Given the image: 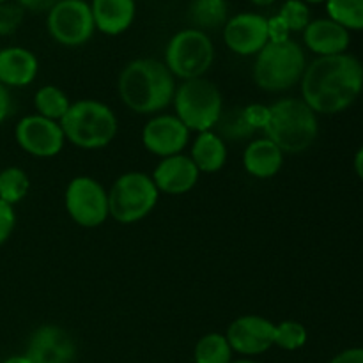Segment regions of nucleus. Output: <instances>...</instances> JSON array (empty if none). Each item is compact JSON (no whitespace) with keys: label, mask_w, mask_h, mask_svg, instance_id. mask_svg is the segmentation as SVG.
Listing matches in <instances>:
<instances>
[{"label":"nucleus","mask_w":363,"mask_h":363,"mask_svg":"<svg viewBox=\"0 0 363 363\" xmlns=\"http://www.w3.org/2000/svg\"><path fill=\"white\" fill-rule=\"evenodd\" d=\"M301 99L315 113H339L354 103L363 89V66L350 53L318 57L301 77Z\"/></svg>","instance_id":"f257e3e1"},{"label":"nucleus","mask_w":363,"mask_h":363,"mask_svg":"<svg viewBox=\"0 0 363 363\" xmlns=\"http://www.w3.org/2000/svg\"><path fill=\"white\" fill-rule=\"evenodd\" d=\"M117 91L124 105L135 113L149 116L165 110L176 94V78L165 62L135 59L121 71Z\"/></svg>","instance_id":"f03ea898"},{"label":"nucleus","mask_w":363,"mask_h":363,"mask_svg":"<svg viewBox=\"0 0 363 363\" xmlns=\"http://www.w3.org/2000/svg\"><path fill=\"white\" fill-rule=\"evenodd\" d=\"M266 138L282 152L300 155L315 142L319 133L318 113L298 98H284L269 106Z\"/></svg>","instance_id":"7ed1b4c3"},{"label":"nucleus","mask_w":363,"mask_h":363,"mask_svg":"<svg viewBox=\"0 0 363 363\" xmlns=\"http://www.w3.org/2000/svg\"><path fill=\"white\" fill-rule=\"evenodd\" d=\"M67 142L80 149L106 147L117 135V117L108 105L96 99L71 103L59 121Z\"/></svg>","instance_id":"20e7f679"},{"label":"nucleus","mask_w":363,"mask_h":363,"mask_svg":"<svg viewBox=\"0 0 363 363\" xmlns=\"http://www.w3.org/2000/svg\"><path fill=\"white\" fill-rule=\"evenodd\" d=\"M307 67L305 52L293 39L269 41L255 55L254 82L266 92H284L300 84Z\"/></svg>","instance_id":"39448f33"},{"label":"nucleus","mask_w":363,"mask_h":363,"mask_svg":"<svg viewBox=\"0 0 363 363\" xmlns=\"http://www.w3.org/2000/svg\"><path fill=\"white\" fill-rule=\"evenodd\" d=\"M176 117L190 131H211L223 113V98L220 89L208 78L184 80L174 94Z\"/></svg>","instance_id":"423d86ee"},{"label":"nucleus","mask_w":363,"mask_h":363,"mask_svg":"<svg viewBox=\"0 0 363 363\" xmlns=\"http://www.w3.org/2000/svg\"><path fill=\"white\" fill-rule=\"evenodd\" d=\"M215 60V46L211 38L199 28H184L176 32L167 43L165 66L174 78L194 80L202 78Z\"/></svg>","instance_id":"0eeeda50"},{"label":"nucleus","mask_w":363,"mask_h":363,"mask_svg":"<svg viewBox=\"0 0 363 363\" xmlns=\"http://www.w3.org/2000/svg\"><path fill=\"white\" fill-rule=\"evenodd\" d=\"M158 197L160 191L151 176L126 172L117 177L108 191L110 216L119 223H135L152 213Z\"/></svg>","instance_id":"6e6552de"},{"label":"nucleus","mask_w":363,"mask_h":363,"mask_svg":"<svg viewBox=\"0 0 363 363\" xmlns=\"http://www.w3.org/2000/svg\"><path fill=\"white\" fill-rule=\"evenodd\" d=\"M46 30L59 45L74 48L94 35L91 4L85 0H57L46 14Z\"/></svg>","instance_id":"1a4fd4ad"},{"label":"nucleus","mask_w":363,"mask_h":363,"mask_svg":"<svg viewBox=\"0 0 363 363\" xmlns=\"http://www.w3.org/2000/svg\"><path fill=\"white\" fill-rule=\"evenodd\" d=\"M64 202L71 220L85 229L103 225L110 216L108 191L94 177L78 176L71 179Z\"/></svg>","instance_id":"9d476101"},{"label":"nucleus","mask_w":363,"mask_h":363,"mask_svg":"<svg viewBox=\"0 0 363 363\" xmlns=\"http://www.w3.org/2000/svg\"><path fill=\"white\" fill-rule=\"evenodd\" d=\"M16 144L34 158H53L64 147V131L60 123L34 113L27 116L14 128Z\"/></svg>","instance_id":"9b49d317"},{"label":"nucleus","mask_w":363,"mask_h":363,"mask_svg":"<svg viewBox=\"0 0 363 363\" xmlns=\"http://www.w3.org/2000/svg\"><path fill=\"white\" fill-rule=\"evenodd\" d=\"M223 41L241 57L257 55L269 43L268 18L257 13H240L223 25Z\"/></svg>","instance_id":"f8f14e48"},{"label":"nucleus","mask_w":363,"mask_h":363,"mask_svg":"<svg viewBox=\"0 0 363 363\" xmlns=\"http://www.w3.org/2000/svg\"><path fill=\"white\" fill-rule=\"evenodd\" d=\"M225 337L233 351L243 357H257L275 342V323L262 315H241L230 323Z\"/></svg>","instance_id":"ddd939ff"},{"label":"nucleus","mask_w":363,"mask_h":363,"mask_svg":"<svg viewBox=\"0 0 363 363\" xmlns=\"http://www.w3.org/2000/svg\"><path fill=\"white\" fill-rule=\"evenodd\" d=\"M190 140V130L170 113L155 116L142 130V142L151 155L160 158L181 155Z\"/></svg>","instance_id":"4468645a"},{"label":"nucleus","mask_w":363,"mask_h":363,"mask_svg":"<svg viewBox=\"0 0 363 363\" xmlns=\"http://www.w3.org/2000/svg\"><path fill=\"white\" fill-rule=\"evenodd\" d=\"M25 354L32 363H73L77 346L73 337L59 325H43L28 339Z\"/></svg>","instance_id":"2eb2a0df"},{"label":"nucleus","mask_w":363,"mask_h":363,"mask_svg":"<svg viewBox=\"0 0 363 363\" xmlns=\"http://www.w3.org/2000/svg\"><path fill=\"white\" fill-rule=\"evenodd\" d=\"M199 176L201 172L190 156L174 155L169 158H162L152 172V181L158 191L169 195H183L194 190Z\"/></svg>","instance_id":"dca6fc26"},{"label":"nucleus","mask_w":363,"mask_h":363,"mask_svg":"<svg viewBox=\"0 0 363 363\" xmlns=\"http://www.w3.org/2000/svg\"><path fill=\"white\" fill-rule=\"evenodd\" d=\"M39 73V60L30 50L7 46L0 50V84L7 89L27 87Z\"/></svg>","instance_id":"f3484780"},{"label":"nucleus","mask_w":363,"mask_h":363,"mask_svg":"<svg viewBox=\"0 0 363 363\" xmlns=\"http://www.w3.org/2000/svg\"><path fill=\"white\" fill-rule=\"evenodd\" d=\"M350 41V30H346L342 25L330 20V18L311 20V23L303 30L305 46L311 52L318 53L319 57L346 53Z\"/></svg>","instance_id":"a211bd4d"},{"label":"nucleus","mask_w":363,"mask_h":363,"mask_svg":"<svg viewBox=\"0 0 363 363\" xmlns=\"http://www.w3.org/2000/svg\"><path fill=\"white\" fill-rule=\"evenodd\" d=\"M92 18L96 30L106 35H119L133 25L137 16L135 0H92Z\"/></svg>","instance_id":"6ab92c4d"},{"label":"nucleus","mask_w":363,"mask_h":363,"mask_svg":"<svg viewBox=\"0 0 363 363\" xmlns=\"http://www.w3.org/2000/svg\"><path fill=\"white\" fill-rule=\"evenodd\" d=\"M284 165V152L269 138L250 142L243 152V167L257 179H269L277 176Z\"/></svg>","instance_id":"aec40b11"},{"label":"nucleus","mask_w":363,"mask_h":363,"mask_svg":"<svg viewBox=\"0 0 363 363\" xmlns=\"http://www.w3.org/2000/svg\"><path fill=\"white\" fill-rule=\"evenodd\" d=\"M190 158L197 165L199 172H218V170L223 169L227 162L225 140L213 130L202 131L195 138Z\"/></svg>","instance_id":"412c9836"},{"label":"nucleus","mask_w":363,"mask_h":363,"mask_svg":"<svg viewBox=\"0 0 363 363\" xmlns=\"http://www.w3.org/2000/svg\"><path fill=\"white\" fill-rule=\"evenodd\" d=\"M188 18L199 30H213L229 20V6L227 0H191L188 7Z\"/></svg>","instance_id":"4be33fe9"},{"label":"nucleus","mask_w":363,"mask_h":363,"mask_svg":"<svg viewBox=\"0 0 363 363\" xmlns=\"http://www.w3.org/2000/svg\"><path fill=\"white\" fill-rule=\"evenodd\" d=\"M34 106L39 116L59 123L69 110L71 101L62 89L55 87V85H45L35 92Z\"/></svg>","instance_id":"5701e85b"},{"label":"nucleus","mask_w":363,"mask_h":363,"mask_svg":"<svg viewBox=\"0 0 363 363\" xmlns=\"http://www.w3.org/2000/svg\"><path fill=\"white\" fill-rule=\"evenodd\" d=\"M233 353L227 337L222 333H208L195 346V363H233Z\"/></svg>","instance_id":"b1692460"},{"label":"nucleus","mask_w":363,"mask_h":363,"mask_svg":"<svg viewBox=\"0 0 363 363\" xmlns=\"http://www.w3.org/2000/svg\"><path fill=\"white\" fill-rule=\"evenodd\" d=\"M326 11L346 30H363V0H326Z\"/></svg>","instance_id":"393cba45"},{"label":"nucleus","mask_w":363,"mask_h":363,"mask_svg":"<svg viewBox=\"0 0 363 363\" xmlns=\"http://www.w3.org/2000/svg\"><path fill=\"white\" fill-rule=\"evenodd\" d=\"M30 188V181L20 167H7L0 172V201L14 206L23 201Z\"/></svg>","instance_id":"a878e982"},{"label":"nucleus","mask_w":363,"mask_h":363,"mask_svg":"<svg viewBox=\"0 0 363 363\" xmlns=\"http://www.w3.org/2000/svg\"><path fill=\"white\" fill-rule=\"evenodd\" d=\"M308 333L301 323L298 321H282L275 325V342L273 346L284 351H298L307 344Z\"/></svg>","instance_id":"bb28decb"},{"label":"nucleus","mask_w":363,"mask_h":363,"mask_svg":"<svg viewBox=\"0 0 363 363\" xmlns=\"http://www.w3.org/2000/svg\"><path fill=\"white\" fill-rule=\"evenodd\" d=\"M215 128L218 130V135L223 140H225V138L227 140H245V138L252 137V135L255 133V131L248 126L247 121H245L243 108L223 112Z\"/></svg>","instance_id":"cd10ccee"},{"label":"nucleus","mask_w":363,"mask_h":363,"mask_svg":"<svg viewBox=\"0 0 363 363\" xmlns=\"http://www.w3.org/2000/svg\"><path fill=\"white\" fill-rule=\"evenodd\" d=\"M279 16L291 32H303L311 23V9L303 0H286L280 7Z\"/></svg>","instance_id":"c85d7f7f"},{"label":"nucleus","mask_w":363,"mask_h":363,"mask_svg":"<svg viewBox=\"0 0 363 363\" xmlns=\"http://www.w3.org/2000/svg\"><path fill=\"white\" fill-rule=\"evenodd\" d=\"M23 14L25 9L16 2L7 0V2L0 4V38L14 34L23 21Z\"/></svg>","instance_id":"c756f323"},{"label":"nucleus","mask_w":363,"mask_h":363,"mask_svg":"<svg viewBox=\"0 0 363 363\" xmlns=\"http://www.w3.org/2000/svg\"><path fill=\"white\" fill-rule=\"evenodd\" d=\"M245 121L248 123V126L254 131L257 130H266L269 121V106L261 105V103H254V105H248L243 108Z\"/></svg>","instance_id":"7c9ffc66"},{"label":"nucleus","mask_w":363,"mask_h":363,"mask_svg":"<svg viewBox=\"0 0 363 363\" xmlns=\"http://www.w3.org/2000/svg\"><path fill=\"white\" fill-rule=\"evenodd\" d=\"M14 225H16V215H14L13 206L0 201V247L11 238Z\"/></svg>","instance_id":"2f4dec72"},{"label":"nucleus","mask_w":363,"mask_h":363,"mask_svg":"<svg viewBox=\"0 0 363 363\" xmlns=\"http://www.w3.org/2000/svg\"><path fill=\"white\" fill-rule=\"evenodd\" d=\"M268 35H269V41L273 43H279V41H287L291 39V30L287 28V25L284 23L282 18L279 14L275 16L268 18Z\"/></svg>","instance_id":"473e14b6"},{"label":"nucleus","mask_w":363,"mask_h":363,"mask_svg":"<svg viewBox=\"0 0 363 363\" xmlns=\"http://www.w3.org/2000/svg\"><path fill=\"white\" fill-rule=\"evenodd\" d=\"M330 363H363V347H351L332 358Z\"/></svg>","instance_id":"72a5a7b5"},{"label":"nucleus","mask_w":363,"mask_h":363,"mask_svg":"<svg viewBox=\"0 0 363 363\" xmlns=\"http://www.w3.org/2000/svg\"><path fill=\"white\" fill-rule=\"evenodd\" d=\"M55 2L57 0H16L18 6L27 11H34V13H41V11L48 13Z\"/></svg>","instance_id":"f704fd0d"},{"label":"nucleus","mask_w":363,"mask_h":363,"mask_svg":"<svg viewBox=\"0 0 363 363\" xmlns=\"http://www.w3.org/2000/svg\"><path fill=\"white\" fill-rule=\"evenodd\" d=\"M11 110H13V101H11L9 89L0 84V124L9 117Z\"/></svg>","instance_id":"c9c22d12"},{"label":"nucleus","mask_w":363,"mask_h":363,"mask_svg":"<svg viewBox=\"0 0 363 363\" xmlns=\"http://www.w3.org/2000/svg\"><path fill=\"white\" fill-rule=\"evenodd\" d=\"M354 170H357L358 177L363 181V145L360 147V151L357 152V156H354Z\"/></svg>","instance_id":"e433bc0d"},{"label":"nucleus","mask_w":363,"mask_h":363,"mask_svg":"<svg viewBox=\"0 0 363 363\" xmlns=\"http://www.w3.org/2000/svg\"><path fill=\"white\" fill-rule=\"evenodd\" d=\"M2 363H32V362L28 360L27 354H14V357L6 358Z\"/></svg>","instance_id":"4c0bfd02"},{"label":"nucleus","mask_w":363,"mask_h":363,"mask_svg":"<svg viewBox=\"0 0 363 363\" xmlns=\"http://www.w3.org/2000/svg\"><path fill=\"white\" fill-rule=\"evenodd\" d=\"M254 6H259V7H266V6H272V4H275L277 0H250Z\"/></svg>","instance_id":"58836bf2"},{"label":"nucleus","mask_w":363,"mask_h":363,"mask_svg":"<svg viewBox=\"0 0 363 363\" xmlns=\"http://www.w3.org/2000/svg\"><path fill=\"white\" fill-rule=\"evenodd\" d=\"M305 4H323V2H326V0H303Z\"/></svg>","instance_id":"ea45409f"},{"label":"nucleus","mask_w":363,"mask_h":363,"mask_svg":"<svg viewBox=\"0 0 363 363\" xmlns=\"http://www.w3.org/2000/svg\"><path fill=\"white\" fill-rule=\"evenodd\" d=\"M233 363H259V362H254V360H238V362H233Z\"/></svg>","instance_id":"a19ab883"},{"label":"nucleus","mask_w":363,"mask_h":363,"mask_svg":"<svg viewBox=\"0 0 363 363\" xmlns=\"http://www.w3.org/2000/svg\"><path fill=\"white\" fill-rule=\"evenodd\" d=\"M4 2H7V0H0V4H4Z\"/></svg>","instance_id":"79ce46f5"}]
</instances>
